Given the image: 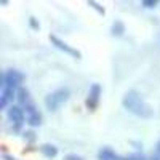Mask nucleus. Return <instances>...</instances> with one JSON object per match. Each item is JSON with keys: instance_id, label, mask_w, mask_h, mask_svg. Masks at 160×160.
Segmentation results:
<instances>
[{"instance_id": "1", "label": "nucleus", "mask_w": 160, "mask_h": 160, "mask_svg": "<svg viewBox=\"0 0 160 160\" xmlns=\"http://www.w3.org/2000/svg\"><path fill=\"white\" fill-rule=\"evenodd\" d=\"M122 104H123V108L128 112H131L133 115H136V117L151 118L154 115V109L139 96V93L135 91V90H130V91L125 93V96L122 99Z\"/></svg>"}, {"instance_id": "2", "label": "nucleus", "mask_w": 160, "mask_h": 160, "mask_svg": "<svg viewBox=\"0 0 160 160\" xmlns=\"http://www.w3.org/2000/svg\"><path fill=\"white\" fill-rule=\"evenodd\" d=\"M68 99H69V90L68 88H58L55 91H51L45 98V106L48 111H56Z\"/></svg>"}, {"instance_id": "3", "label": "nucleus", "mask_w": 160, "mask_h": 160, "mask_svg": "<svg viewBox=\"0 0 160 160\" xmlns=\"http://www.w3.org/2000/svg\"><path fill=\"white\" fill-rule=\"evenodd\" d=\"M99 98H101V85H99V83H93V85L90 87V91H88L87 108H88L90 111H95V109L98 108Z\"/></svg>"}, {"instance_id": "4", "label": "nucleus", "mask_w": 160, "mask_h": 160, "mask_svg": "<svg viewBox=\"0 0 160 160\" xmlns=\"http://www.w3.org/2000/svg\"><path fill=\"white\" fill-rule=\"evenodd\" d=\"M22 78L24 75L15 69H11V71H7L3 74V87H10V88H16L21 82H22Z\"/></svg>"}, {"instance_id": "5", "label": "nucleus", "mask_w": 160, "mask_h": 160, "mask_svg": "<svg viewBox=\"0 0 160 160\" xmlns=\"http://www.w3.org/2000/svg\"><path fill=\"white\" fill-rule=\"evenodd\" d=\"M26 115H28V123L31 127H37L42 123V115H40L38 109L35 108V104L32 101L26 104Z\"/></svg>"}, {"instance_id": "6", "label": "nucleus", "mask_w": 160, "mask_h": 160, "mask_svg": "<svg viewBox=\"0 0 160 160\" xmlns=\"http://www.w3.org/2000/svg\"><path fill=\"white\" fill-rule=\"evenodd\" d=\"M50 40H51V43H55L56 48L66 51L68 55H71V56H74V58H80V51H77V50H74L72 47H69L66 42H62L61 38H58L56 35H50Z\"/></svg>"}, {"instance_id": "7", "label": "nucleus", "mask_w": 160, "mask_h": 160, "mask_svg": "<svg viewBox=\"0 0 160 160\" xmlns=\"http://www.w3.org/2000/svg\"><path fill=\"white\" fill-rule=\"evenodd\" d=\"M8 120L11 123H15L16 127H19L24 122V111L19 108V106H11L8 109Z\"/></svg>"}, {"instance_id": "8", "label": "nucleus", "mask_w": 160, "mask_h": 160, "mask_svg": "<svg viewBox=\"0 0 160 160\" xmlns=\"http://www.w3.org/2000/svg\"><path fill=\"white\" fill-rule=\"evenodd\" d=\"M13 98H15V88L3 87L2 88V98H0V106H2V108H7L8 102L13 101Z\"/></svg>"}, {"instance_id": "9", "label": "nucleus", "mask_w": 160, "mask_h": 160, "mask_svg": "<svg viewBox=\"0 0 160 160\" xmlns=\"http://www.w3.org/2000/svg\"><path fill=\"white\" fill-rule=\"evenodd\" d=\"M98 158H99V160H117L118 155H117L111 148H102V149L98 152Z\"/></svg>"}, {"instance_id": "10", "label": "nucleus", "mask_w": 160, "mask_h": 160, "mask_svg": "<svg viewBox=\"0 0 160 160\" xmlns=\"http://www.w3.org/2000/svg\"><path fill=\"white\" fill-rule=\"evenodd\" d=\"M40 151H42V154H43L45 157H48V158L56 157V154H58V149H56L53 144H43L42 148H40Z\"/></svg>"}, {"instance_id": "11", "label": "nucleus", "mask_w": 160, "mask_h": 160, "mask_svg": "<svg viewBox=\"0 0 160 160\" xmlns=\"http://www.w3.org/2000/svg\"><path fill=\"white\" fill-rule=\"evenodd\" d=\"M18 99H19V102L21 104H28V102H31V99H29V91L26 90V88H19V91H18Z\"/></svg>"}, {"instance_id": "12", "label": "nucleus", "mask_w": 160, "mask_h": 160, "mask_svg": "<svg viewBox=\"0 0 160 160\" xmlns=\"http://www.w3.org/2000/svg\"><path fill=\"white\" fill-rule=\"evenodd\" d=\"M125 32V24L122 21H115L112 24V34L114 35H122Z\"/></svg>"}, {"instance_id": "13", "label": "nucleus", "mask_w": 160, "mask_h": 160, "mask_svg": "<svg viewBox=\"0 0 160 160\" xmlns=\"http://www.w3.org/2000/svg\"><path fill=\"white\" fill-rule=\"evenodd\" d=\"M155 5H157L155 0H144L142 2V7H146V8H154Z\"/></svg>"}, {"instance_id": "14", "label": "nucleus", "mask_w": 160, "mask_h": 160, "mask_svg": "<svg viewBox=\"0 0 160 160\" xmlns=\"http://www.w3.org/2000/svg\"><path fill=\"white\" fill-rule=\"evenodd\" d=\"M64 160H83V158L78 157V155H75V154H69V155H66Z\"/></svg>"}, {"instance_id": "15", "label": "nucleus", "mask_w": 160, "mask_h": 160, "mask_svg": "<svg viewBox=\"0 0 160 160\" xmlns=\"http://www.w3.org/2000/svg\"><path fill=\"white\" fill-rule=\"evenodd\" d=\"M88 5H91L93 8H96V10H98L99 13H102V15H104V10H102V8H101V7H99L98 3H95V2H88Z\"/></svg>"}, {"instance_id": "16", "label": "nucleus", "mask_w": 160, "mask_h": 160, "mask_svg": "<svg viewBox=\"0 0 160 160\" xmlns=\"http://www.w3.org/2000/svg\"><path fill=\"white\" fill-rule=\"evenodd\" d=\"M31 26H32L34 29H38V24L35 22V18H31Z\"/></svg>"}, {"instance_id": "17", "label": "nucleus", "mask_w": 160, "mask_h": 160, "mask_svg": "<svg viewBox=\"0 0 160 160\" xmlns=\"http://www.w3.org/2000/svg\"><path fill=\"white\" fill-rule=\"evenodd\" d=\"M152 160H160V158H152Z\"/></svg>"}, {"instance_id": "18", "label": "nucleus", "mask_w": 160, "mask_h": 160, "mask_svg": "<svg viewBox=\"0 0 160 160\" xmlns=\"http://www.w3.org/2000/svg\"><path fill=\"white\" fill-rule=\"evenodd\" d=\"M158 148H160V144H158Z\"/></svg>"}]
</instances>
